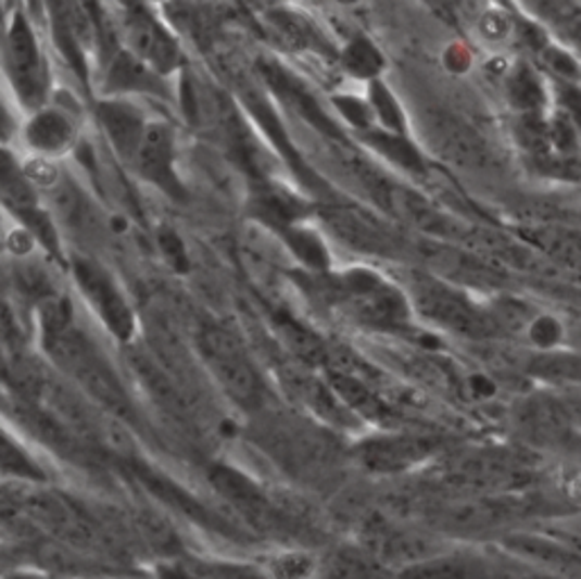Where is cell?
I'll return each mask as SVG.
<instances>
[{
  "label": "cell",
  "instance_id": "1",
  "mask_svg": "<svg viewBox=\"0 0 581 579\" xmlns=\"http://www.w3.org/2000/svg\"><path fill=\"white\" fill-rule=\"evenodd\" d=\"M43 348L64 373L80 382L100 405L125 420H135V405L118 380L116 370L105 360L93 341L73 320L71 305L62 298H46L41 302Z\"/></svg>",
  "mask_w": 581,
  "mask_h": 579
},
{
  "label": "cell",
  "instance_id": "16",
  "mask_svg": "<svg viewBox=\"0 0 581 579\" xmlns=\"http://www.w3.org/2000/svg\"><path fill=\"white\" fill-rule=\"evenodd\" d=\"M128 470L137 477L141 484H146L150 491H153L162 502H166V505H173L175 509L185 512L187 516H191L193 520H198L202 525H210V527H218L220 525L216 516H212L205 507L200 505V502H195V498H191L178 484H173L170 480H166V477L160 470L148 468V466H143L139 462H132L128 466Z\"/></svg>",
  "mask_w": 581,
  "mask_h": 579
},
{
  "label": "cell",
  "instance_id": "25",
  "mask_svg": "<svg viewBox=\"0 0 581 579\" xmlns=\"http://www.w3.org/2000/svg\"><path fill=\"white\" fill-rule=\"evenodd\" d=\"M175 579H260L250 568L220 566V564H193L173 572Z\"/></svg>",
  "mask_w": 581,
  "mask_h": 579
},
{
  "label": "cell",
  "instance_id": "17",
  "mask_svg": "<svg viewBox=\"0 0 581 579\" xmlns=\"http://www.w3.org/2000/svg\"><path fill=\"white\" fill-rule=\"evenodd\" d=\"M509 103L520 114H541L545 108V87L541 75L527 64H516L507 73Z\"/></svg>",
  "mask_w": 581,
  "mask_h": 579
},
{
  "label": "cell",
  "instance_id": "9",
  "mask_svg": "<svg viewBox=\"0 0 581 579\" xmlns=\"http://www.w3.org/2000/svg\"><path fill=\"white\" fill-rule=\"evenodd\" d=\"M257 68L262 73L264 85L282 100V105L295 112L302 121L310 123L314 130H318L327 139L339 141V143L345 141L339 123L323 110V105L318 103V98L312 93V89L300 78H295L289 68H285L275 60H260Z\"/></svg>",
  "mask_w": 581,
  "mask_h": 579
},
{
  "label": "cell",
  "instance_id": "11",
  "mask_svg": "<svg viewBox=\"0 0 581 579\" xmlns=\"http://www.w3.org/2000/svg\"><path fill=\"white\" fill-rule=\"evenodd\" d=\"M93 114L100 130L105 133L110 146L114 148L116 158L125 164H132L143 139L148 118L139 112V108L128 103V100L114 96L100 98Z\"/></svg>",
  "mask_w": 581,
  "mask_h": 579
},
{
  "label": "cell",
  "instance_id": "29",
  "mask_svg": "<svg viewBox=\"0 0 581 579\" xmlns=\"http://www.w3.org/2000/svg\"><path fill=\"white\" fill-rule=\"evenodd\" d=\"M16 130H18L16 116L5 105V100L0 98V146H10V141L14 139Z\"/></svg>",
  "mask_w": 581,
  "mask_h": 579
},
{
  "label": "cell",
  "instance_id": "27",
  "mask_svg": "<svg viewBox=\"0 0 581 579\" xmlns=\"http://www.w3.org/2000/svg\"><path fill=\"white\" fill-rule=\"evenodd\" d=\"M157 237H160L162 250L166 253V257L173 262V266H178L180 270H187L189 260H187V250H185V243L180 241V237L175 235L173 230H168V228L160 230Z\"/></svg>",
  "mask_w": 581,
  "mask_h": 579
},
{
  "label": "cell",
  "instance_id": "24",
  "mask_svg": "<svg viewBox=\"0 0 581 579\" xmlns=\"http://www.w3.org/2000/svg\"><path fill=\"white\" fill-rule=\"evenodd\" d=\"M332 103L337 108V112L345 118V123L350 128H355L359 133H366L372 128V108L370 103H364L362 98L357 96H334Z\"/></svg>",
  "mask_w": 581,
  "mask_h": 579
},
{
  "label": "cell",
  "instance_id": "20",
  "mask_svg": "<svg viewBox=\"0 0 581 579\" xmlns=\"http://www.w3.org/2000/svg\"><path fill=\"white\" fill-rule=\"evenodd\" d=\"M277 235L287 241V246L293 250V255L298 260L305 262L316 273L325 270L327 264H330V257H327V248L316 232L302 228V225H293V228H287Z\"/></svg>",
  "mask_w": 581,
  "mask_h": 579
},
{
  "label": "cell",
  "instance_id": "6",
  "mask_svg": "<svg viewBox=\"0 0 581 579\" xmlns=\"http://www.w3.org/2000/svg\"><path fill=\"white\" fill-rule=\"evenodd\" d=\"M71 270L75 282H78L89 305L96 310L100 320L105 323L108 330L118 341L128 343L137 332V318L116 280L112 278V273L96 260L80 255L71 257Z\"/></svg>",
  "mask_w": 581,
  "mask_h": 579
},
{
  "label": "cell",
  "instance_id": "13",
  "mask_svg": "<svg viewBox=\"0 0 581 579\" xmlns=\"http://www.w3.org/2000/svg\"><path fill=\"white\" fill-rule=\"evenodd\" d=\"M23 141L37 158H60L75 148L78 141V125L62 108H41L30 114L23 125Z\"/></svg>",
  "mask_w": 581,
  "mask_h": 579
},
{
  "label": "cell",
  "instance_id": "23",
  "mask_svg": "<svg viewBox=\"0 0 581 579\" xmlns=\"http://www.w3.org/2000/svg\"><path fill=\"white\" fill-rule=\"evenodd\" d=\"M545 68L557 78L561 85H581V64L561 50L559 46H545L539 50Z\"/></svg>",
  "mask_w": 581,
  "mask_h": 579
},
{
  "label": "cell",
  "instance_id": "14",
  "mask_svg": "<svg viewBox=\"0 0 581 579\" xmlns=\"http://www.w3.org/2000/svg\"><path fill=\"white\" fill-rule=\"evenodd\" d=\"M266 33L287 53H330V43L318 33L316 25L293 8L273 5L262 14Z\"/></svg>",
  "mask_w": 581,
  "mask_h": 579
},
{
  "label": "cell",
  "instance_id": "34",
  "mask_svg": "<svg viewBox=\"0 0 581 579\" xmlns=\"http://www.w3.org/2000/svg\"><path fill=\"white\" fill-rule=\"evenodd\" d=\"M8 21V0H0V25Z\"/></svg>",
  "mask_w": 581,
  "mask_h": 579
},
{
  "label": "cell",
  "instance_id": "18",
  "mask_svg": "<svg viewBox=\"0 0 581 579\" xmlns=\"http://www.w3.org/2000/svg\"><path fill=\"white\" fill-rule=\"evenodd\" d=\"M362 141L366 146H370L372 150H377V153H380L382 158L391 160L393 164H397L402 168L414 171V173H422V168H425L418 148L404 135L370 128V130L362 133Z\"/></svg>",
  "mask_w": 581,
  "mask_h": 579
},
{
  "label": "cell",
  "instance_id": "26",
  "mask_svg": "<svg viewBox=\"0 0 581 579\" xmlns=\"http://www.w3.org/2000/svg\"><path fill=\"white\" fill-rule=\"evenodd\" d=\"M479 35H482L491 43H502L507 41L514 35V18L500 8L487 10L482 16H479Z\"/></svg>",
  "mask_w": 581,
  "mask_h": 579
},
{
  "label": "cell",
  "instance_id": "8",
  "mask_svg": "<svg viewBox=\"0 0 581 579\" xmlns=\"http://www.w3.org/2000/svg\"><path fill=\"white\" fill-rule=\"evenodd\" d=\"M132 166L141 180L157 187L170 200L182 203L189 198L185 182L175 171V130L170 123L148 118Z\"/></svg>",
  "mask_w": 581,
  "mask_h": 579
},
{
  "label": "cell",
  "instance_id": "31",
  "mask_svg": "<svg viewBox=\"0 0 581 579\" xmlns=\"http://www.w3.org/2000/svg\"><path fill=\"white\" fill-rule=\"evenodd\" d=\"M18 512H21V507H16L10 498H5L3 493H0V518H8L10 520Z\"/></svg>",
  "mask_w": 581,
  "mask_h": 579
},
{
  "label": "cell",
  "instance_id": "10",
  "mask_svg": "<svg viewBox=\"0 0 581 579\" xmlns=\"http://www.w3.org/2000/svg\"><path fill=\"white\" fill-rule=\"evenodd\" d=\"M318 207L287 185L273 178H255L248 187V214L262 221L266 228L282 232L310 218Z\"/></svg>",
  "mask_w": 581,
  "mask_h": 579
},
{
  "label": "cell",
  "instance_id": "12",
  "mask_svg": "<svg viewBox=\"0 0 581 579\" xmlns=\"http://www.w3.org/2000/svg\"><path fill=\"white\" fill-rule=\"evenodd\" d=\"M210 480L216 487V491L248 518L260 530L275 532L280 530V514L270 505L264 491L250 482L248 477L230 466H214L210 473Z\"/></svg>",
  "mask_w": 581,
  "mask_h": 579
},
{
  "label": "cell",
  "instance_id": "7",
  "mask_svg": "<svg viewBox=\"0 0 581 579\" xmlns=\"http://www.w3.org/2000/svg\"><path fill=\"white\" fill-rule=\"evenodd\" d=\"M21 509L25 512V516H30L43 530H48L64 543L87 550L108 547L98 523L66 498L53 493H35L21 502Z\"/></svg>",
  "mask_w": 581,
  "mask_h": 579
},
{
  "label": "cell",
  "instance_id": "15",
  "mask_svg": "<svg viewBox=\"0 0 581 579\" xmlns=\"http://www.w3.org/2000/svg\"><path fill=\"white\" fill-rule=\"evenodd\" d=\"M164 85V78L160 73H155L150 66H146L141 60H137L128 50H118L112 58L108 75H105V91L108 96H118V93H157Z\"/></svg>",
  "mask_w": 581,
  "mask_h": 579
},
{
  "label": "cell",
  "instance_id": "4",
  "mask_svg": "<svg viewBox=\"0 0 581 579\" xmlns=\"http://www.w3.org/2000/svg\"><path fill=\"white\" fill-rule=\"evenodd\" d=\"M0 205H3L33 239H37L50 255L62 257L60 235L53 216L41 205V191L25 173L23 162L8 146H0Z\"/></svg>",
  "mask_w": 581,
  "mask_h": 579
},
{
  "label": "cell",
  "instance_id": "36",
  "mask_svg": "<svg viewBox=\"0 0 581 579\" xmlns=\"http://www.w3.org/2000/svg\"><path fill=\"white\" fill-rule=\"evenodd\" d=\"M14 579H33V577H14Z\"/></svg>",
  "mask_w": 581,
  "mask_h": 579
},
{
  "label": "cell",
  "instance_id": "35",
  "mask_svg": "<svg viewBox=\"0 0 581 579\" xmlns=\"http://www.w3.org/2000/svg\"><path fill=\"white\" fill-rule=\"evenodd\" d=\"M339 3H345V5H352V3H359V0H339Z\"/></svg>",
  "mask_w": 581,
  "mask_h": 579
},
{
  "label": "cell",
  "instance_id": "22",
  "mask_svg": "<svg viewBox=\"0 0 581 579\" xmlns=\"http://www.w3.org/2000/svg\"><path fill=\"white\" fill-rule=\"evenodd\" d=\"M0 470L16 477H28V480H41V473L33 460L3 430H0Z\"/></svg>",
  "mask_w": 581,
  "mask_h": 579
},
{
  "label": "cell",
  "instance_id": "3",
  "mask_svg": "<svg viewBox=\"0 0 581 579\" xmlns=\"http://www.w3.org/2000/svg\"><path fill=\"white\" fill-rule=\"evenodd\" d=\"M198 350L225 395L243 410L262 407L264 382L235 332L223 325H205L198 335Z\"/></svg>",
  "mask_w": 581,
  "mask_h": 579
},
{
  "label": "cell",
  "instance_id": "5",
  "mask_svg": "<svg viewBox=\"0 0 581 579\" xmlns=\"http://www.w3.org/2000/svg\"><path fill=\"white\" fill-rule=\"evenodd\" d=\"M121 8V35L128 53L141 60L146 66L168 78L185 64L178 37L157 16L153 5L123 3Z\"/></svg>",
  "mask_w": 581,
  "mask_h": 579
},
{
  "label": "cell",
  "instance_id": "2",
  "mask_svg": "<svg viewBox=\"0 0 581 579\" xmlns=\"http://www.w3.org/2000/svg\"><path fill=\"white\" fill-rule=\"evenodd\" d=\"M5 23L8 28L0 41V62H3L5 78L18 105L33 114L48 105L50 66L28 12L16 5Z\"/></svg>",
  "mask_w": 581,
  "mask_h": 579
},
{
  "label": "cell",
  "instance_id": "30",
  "mask_svg": "<svg viewBox=\"0 0 581 579\" xmlns=\"http://www.w3.org/2000/svg\"><path fill=\"white\" fill-rule=\"evenodd\" d=\"M445 66L452 71V73H464L468 71L470 66V55L468 50L462 46V43H454L445 50Z\"/></svg>",
  "mask_w": 581,
  "mask_h": 579
},
{
  "label": "cell",
  "instance_id": "28",
  "mask_svg": "<svg viewBox=\"0 0 581 579\" xmlns=\"http://www.w3.org/2000/svg\"><path fill=\"white\" fill-rule=\"evenodd\" d=\"M310 559L302 557V555H291L285 557L275 564V575L280 579H298V577H305L310 572Z\"/></svg>",
  "mask_w": 581,
  "mask_h": 579
},
{
  "label": "cell",
  "instance_id": "32",
  "mask_svg": "<svg viewBox=\"0 0 581 579\" xmlns=\"http://www.w3.org/2000/svg\"><path fill=\"white\" fill-rule=\"evenodd\" d=\"M25 3H28V10L35 18H39L43 14V0H25Z\"/></svg>",
  "mask_w": 581,
  "mask_h": 579
},
{
  "label": "cell",
  "instance_id": "21",
  "mask_svg": "<svg viewBox=\"0 0 581 579\" xmlns=\"http://www.w3.org/2000/svg\"><path fill=\"white\" fill-rule=\"evenodd\" d=\"M368 103L372 108V114L380 118V123L384 125L382 130L404 135L402 108H400L395 96L391 93V89L384 83H380V80L370 83V87H368Z\"/></svg>",
  "mask_w": 581,
  "mask_h": 579
},
{
  "label": "cell",
  "instance_id": "19",
  "mask_svg": "<svg viewBox=\"0 0 581 579\" xmlns=\"http://www.w3.org/2000/svg\"><path fill=\"white\" fill-rule=\"evenodd\" d=\"M341 66L352 75V78L359 80H377V75L384 68V58L377 46L366 39V37H355L352 39L339 55Z\"/></svg>",
  "mask_w": 581,
  "mask_h": 579
},
{
  "label": "cell",
  "instance_id": "33",
  "mask_svg": "<svg viewBox=\"0 0 581 579\" xmlns=\"http://www.w3.org/2000/svg\"><path fill=\"white\" fill-rule=\"evenodd\" d=\"M116 3L118 5H123V3H141V5H157L160 3V0H116Z\"/></svg>",
  "mask_w": 581,
  "mask_h": 579
}]
</instances>
